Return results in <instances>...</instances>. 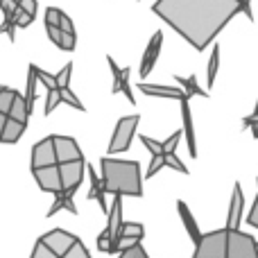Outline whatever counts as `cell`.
I'll list each match as a JSON object with an SVG mask.
<instances>
[{
  "label": "cell",
  "instance_id": "obj_2",
  "mask_svg": "<svg viewBox=\"0 0 258 258\" xmlns=\"http://www.w3.org/2000/svg\"><path fill=\"white\" fill-rule=\"evenodd\" d=\"M102 188L111 195H129L143 197V177L141 165L136 161H120V159H102Z\"/></svg>",
  "mask_w": 258,
  "mask_h": 258
},
{
  "label": "cell",
  "instance_id": "obj_1",
  "mask_svg": "<svg viewBox=\"0 0 258 258\" xmlns=\"http://www.w3.org/2000/svg\"><path fill=\"white\" fill-rule=\"evenodd\" d=\"M152 12L195 50L204 52L240 9L238 0H156Z\"/></svg>",
  "mask_w": 258,
  "mask_h": 258
},
{
  "label": "cell",
  "instance_id": "obj_33",
  "mask_svg": "<svg viewBox=\"0 0 258 258\" xmlns=\"http://www.w3.org/2000/svg\"><path fill=\"white\" fill-rule=\"evenodd\" d=\"M163 159H165V165H168V168L177 170V172L188 174V168L181 163V161H179V156H177V154H163Z\"/></svg>",
  "mask_w": 258,
  "mask_h": 258
},
{
  "label": "cell",
  "instance_id": "obj_46",
  "mask_svg": "<svg viewBox=\"0 0 258 258\" xmlns=\"http://www.w3.org/2000/svg\"><path fill=\"white\" fill-rule=\"evenodd\" d=\"M251 118H256L258 120V100H256V109H254V113H251Z\"/></svg>",
  "mask_w": 258,
  "mask_h": 258
},
{
  "label": "cell",
  "instance_id": "obj_28",
  "mask_svg": "<svg viewBox=\"0 0 258 258\" xmlns=\"http://www.w3.org/2000/svg\"><path fill=\"white\" fill-rule=\"evenodd\" d=\"M71 75H73V63H66V66L61 68V73H59V75H54V80H57V89H59V91L68 89V84H71Z\"/></svg>",
  "mask_w": 258,
  "mask_h": 258
},
{
  "label": "cell",
  "instance_id": "obj_15",
  "mask_svg": "<svg viewBox=\"0 0 258 258\" xmlns=\"http://www.w3.org/2000/svg\"><path fill=\"white\" fill-rule=\"evenodd\" d=\"M181 132H183V138L188 143V152L190 156H197V145H195V129H192V116H190V102L186 98L181 100Z\"/></svg>",
  "mask_w": 258,
  "mask_h": 258
},
{
  "label": "cell",
  "instance_id": "obj_40",
  "mask_svg": "<svg viewBox=\"0 0 258 258\" xmlns=\"http://www.w3.org/2000/svg\"><path fill=\"white\" fill-rule=\"evenodd\" d=\"M18 7H21L25 14H30L32 18L36 16V0H21V3H18Z\"/></svg>",
  "mask_w": 258,
  "mask_h": 258
},
{
  "label": "cell",
  "instance_id": "obj_31",
  "mask_svg": "<svg viewBox=\"0 0 258 258\" xmlns=\"http://www.w3.org/2000/svg\"><path fill=\"white\" fill-rule=\"evenodd\" d=\"M61 102L71 104L73 109H80V111H84V104L80 102V98H77V95L73 93L71 89H63V91H61Z\"/></svg>",
  "mask_w": 258,
  "mask_h": 258
},
{
  "label": "cell",
  "instance_id": "obj_18",
  "mask_svg": "<svg viewBox=\"0 0 258 258\" xmlns=\"http://www.w3.org/2000/svg\"><path fill=\"white\" fill-rule=\"evenodd\" d=\"M89 170V177H91V190H89V200H98V204H100V209L104 211V213H109V209H107V200H104V188H102V179L95 174V170L91 168H86Z\"/></svg>",
  "mask_w": 258,
  "mask_h": 258
},
{
  "label": "cell",
  "instance_id": "obj_22",
  "mask_svg": "<svg viewBox=\"0 0 258 258\" xmlns=\"http://www.w3.org/2000/svg\"><path fill=\"white\" fill-rule=\"evenodd\" d=\"M61 209L71 211V213H77L75 204H73V195H68V192H57V195H54V204L50 206L48 215H54V213H59V211H61Z\"/></svg>",
  "mask_w": 258,
  "mask_h": 258
},
{
  "label": "cell",
  "instance_id": "obj_6",
  "mask_svg": "<svg viewBox=\"0 0 258 258\" xmlns=\"http://www.w3.org/2000/svg\"><path fill=\"white\" fill-rule=\"evenodd\" d=\"M77 240H80V238L73 236V233H68V231H63V229H52V231L43 233V236L39 238V242H43V245L59 258L66 256L68 249H71Z\"/></svg>",
  "mask_w": 258,
  "mask_h": 258
},
{
  "label": "cell",
  "instance_id": "obj_9",
  "mask_svg": "<svg viewBox=\"0 0 258 258\" xmlns=\"http://www.w3.org/2000/svg\"><path fill=\"white\" fill-rule=\"evenodd\" d=\"M50 165H57V154H54L52 136H48L41 143H36L34 150H32V170L50 168Z\"/></svg>",
  "mask_w": 258,
  "mask_h": 258
},
{
  "label": "cell",
  "instance_id": "obj_17",
  "mask_svg": "<svg viewBox=\"0 0 258 258\" xmlns=\"http://www.w3.org/2000/svg\"><path fill=\"white\" fill-rule=\"evenodd\" d=\"M177 209H179L181 222H183V227H186V231H188V236H190V240H192V242H197V240L202 238V231H200V227H197L195 218H192L190 209L186 206V202H177Z\"/></svg>",
  "mask_w": 258,
  "mask_h": 258
},
{
  "label": "cell",
  "instance_id": "obj_20",
  "mask_svg": "<svg viewBox=\"0 0 258 258\" xmlns=\"http://www.w3.org/2000/svg\"><path fill=\"white\" fill-rule=\"evenodd\" d=\"M25 122H18V120H12V118H7V125L3 129V136H0V143H16L18 138L23 136V132H25Z\"/></svg>",
  "mask_w": 258,
  "mask_h": 258
},
{
  "label": "cell",
  "instance_id": "obj_41",
  "mask_svg": "<svg viewBox=\"0 0 258 258\" xmlns=\"http://www.w3.org/2000/svg\"><path fill=\"white\" fill-rule=\"evenodd\" d=\"M238 9H240V14H245L249 21H254V12H251V0H238Z\"/></svg>",
  "mask_w": 258,
  "mask_h": 258
},
{
  "label": "cell",
  "instance_id": "obj_47",
  "mask_svg": "<svg viewBox=\"0 0 258 258\" xmlns=\"http://www.w3.org/2000/svg\"><path fill=\"white\" fill-rule=\"evenodd\" d=\"M14 3H16V5H18V3H21V0H14Z\"/></svg>",
  "mask_w": 258,
  "mask_h": 258
},
{
  "label": "cell",
  "instance_id": "obj_35",
  "mask_svg": "<svg viewBox=\"0 0 258 258\" xmlns=\"http://www.w3.org/2000/svg\"><path fill=\"white\" fill-rule=\"evenodd\" d=\"M59 30H61L63 36H75V25H73V21L68 18V14H61V18H59Z\"/></svg>",
  "mask_w": 258,
  "mask_h": 258
},
{
  "label": "cell",
  "instance_id": "obj_26",
  "mask_svg": "<svg viewBox=\"0 0 258 258\" xmlns=\"http://www.w3.org/2000/svg\"><path fill=\"white\" fill-rule=\"evenodd\" d=\"M32 71H34L36 80H39L48 91H54V89H57V80H54V75H50V73L41 71V68H39V66H34V63H32Z\"/></svg>",
  "mask_w": 258,
  "mask_h": 258
},
{
  "label": "cell",
  "instance_id": "obj_38",
  "mask_svg": "<svg viewBox=\"0 0 258 258\" xmlns=\"http://www.w3.org/2000/svg\"><path fill=\"white\" fill-rule=\"evenodd\" d=\"M161 168H165V159L163 156H152V163H150V168H147V177H154Z\"/></svg>",
  "mask_w": 258,
  "mask_h": 258
},
{
  "label": "cell",
  "instance_id": "obj_3",
  "mask_svg": "<svg viewBox=\"0 0 258 258\" xmlns=\"http://www.w3.org/2000/svg\"><path fill=\"white\" fill-rule=\"evenodd\" d=\"M227 229H218L211 233H202V238L195 242L192 258H227Z\"/></svg>",
  "mask_w": 258,
  "mask_h": 258
},
{
  "label": "cell",
  "instance_id": "obj_4",
  "mask_svg": "<svg viewBox=\"0 0 258 258\" xmlns=\"http://www.w3.org/2000/svg\"><path fill=\"white\" fill-rule=\"evenodd\" d=\"M141 122V116H125L118 120L116 129H113L111 143H109V154H120V152H127L129 145H132V138L136 134V127Z\"/></svg>",
  "mask_w": 258,
  "mask_h": 258
},
{
  "label": "cell",
  "instance_id": "obj_43",
  "mask_svg": "<svg viewBox=\"0 0 258 258\" xmlns=\"http://www.w3.org/2000/svg\"><path fill=\"white\" fill-rule=\"evenodd\" d=\"M45 30H48V39L54 45H61V30L59 27H45Z\"/></svg>",
  "mask_w": 258,
  "mask_h": 258
},
{
  "label": "cell",
  "instance_id": "obj_21",
  "mask_svg": "<svg viewBox=\"0 0 258 258\" xmlns=\"http://www.w3.org/2000/svg\"><path fill=\"white\" fill-rule=\"evenodd\" d=\"M32 109L27 107L25 98H23L21 93H16V98H14V104H12V111H9V118L12 120H18V122H25L27 125V118H30Z\"/></svg>",
  "mask_w": 258,
  "mask_h": 258
},
{
  "label": "cell",
  "instance_id": "obj_23",
  "mask_svg": "<svg viewBox=\"0 0 258 258\" xmlns=\"http://www.w3.org/2000/svg\"><path fill=\"white\" fill-rule=\"evenodd\" d=\"M218 68H220V45H213L211 50V59H209V66H206V84L213 86L215 75H218Z\"/></svg>",
  "mask_w": 258,
  "mask_h": 258
},
{
  "label": "cell",
  "instance_id": "obj_45",
  "mask_svg": "<svg viewBox=\"0 0 258 258\" xmlns=\"http://www.w3.org/2000/svg\"><path fill=\"white\" fill-rule=\"evenodd\" d=\"M7 118H9V116L0 113V136H3V129H5V125H7Z\"/></svg>",
  "mask_w": 258,
  "mask_h": 258
},
{
  "label": "cell",
  "instance_id": "obj_42",
  "mask_svg": "<svg viewBox=\"0 0 258 258\" xmlns=\"http://www.w3.org/2000/svg\"><path fill=\"white\" fill-rule=\"evenodd\" d=\"M0 9L5 12V16H12V14L18 9V5L14 3V0H0Z\"/></svg>",
  "mask_w": 258,
  "mask_h": 258
},
{
  "label": "cell",
  "instance_id": "obj_30",
  "mask_svg": "<svg viewBox=\"0 0 258 258\" xmlns=\"http://www.w3.org/2000/svg\"><path fill=\"white\" fill-rule=\"evenodd\" d=\"M141 141H143V145L152 152V156H163V143L161 141H154V138H150V136H141Z\"/></svg>",
  "mask_w": 258,
  "mask_h": 258
},
{
  "label": "cell",
  "instance_id": "obj_10",
  "mask_svg": "<svg viewBox=\"0 0 258 258\" xmlns=\"http://www.w3.org/2000/svg\"><path fill=\"white\" fill-rule=\"evenodd\" d=\"M107 63H109V68H111V75H113V89H111V93L116 95V93H125V98L129 100V102H136L134 100V91H132V86H129V68H120L116 61H113V57H107Z\"/></svg>",
  "mask_w": 258,
  "mask_h": 258
},
{
  "label": "cell",
  "instance_id": "obj_19",
  "mask_svg": "<svg viewBox=\"0 0 258 258\" xmlns=\"http://www.w3.org/2000/svg\"><path fill=\"white\" fill-rule=\"evenodd\" d=\"M177 80V84H181L183 86V95H186V100L190 102V98L192 95H200V98H209V91H204L200 84H197V77L195 75H190V77H174Z\"/></svg>",
  "mask_w": 258,
  "mask_h": 258
},
{
  "label": "cell",
  "instance_id": "obj_12",
  "mask_svg": "<svg viewBox=\"0 0 258 258\" xmlns=\"http://www.w3.org/2000/svg\"><path fill=\"white\" fill-rule=\"evenodd\" d=\"M107 218H109V222H107V229H104V231H107L109 238H111V251H109V254H113L118 236H120V227H122V197L120 195H116V200H113Z\"/></svg>",
  "mask_w": 258,
  "mask_h": 258
},
{
  "label": "cell",
  "instance_id": "obj_27",
  "mask_svg": "<svg viewBox=\"0 0 258 258\" xmlns=\"http://www.w3.org/2000/svg\"><path fill=\"white\" fill-rule=\"evenodd\" d=\"M61 104V91L54 89V91H48V98H45V116L54 111V109Z\"/></svg>",
  "mask_w": 258,
  "mask_h": 258
},
{
  "label": "cell",
  "instance_id": "obj_11",
  "mask_svg": "<svg viewBox=\"0 0 258 258\" xmlns=\"http://www.w3.org/2000/svg\"><path fill=\"white\" fill-rule=\"evenodd\" d=\"M36 183H39L41 190L45 192H61V177H59V165H50V168H41V170H32Z\"/></svg>",
  "mask_w": 258,
  "mask_h": 258
},
{
  "label": "cell",
  "instance_id": "obj_7",
  "mask_svg": "<svg viewBox=\"0 0 258 258\" xmlns=\"http://www.w3.org/2000/svg\"><path fill=\"white\" fill-rule=\"evenodd\" d=\"M86 163L84 161H73V163L59 165V177H61V192L75 195V190L80 188V183L84 181Z\"/></svg>",
  "mask_w": 258,
  "mask_h": 258
},
{
  "label": "cell",
  "instance_id": "obj_5",
  "mask_svg": "<svg viewBox=\"0 0 258 258\" xmlns=\"http://www.w3.org/2000/svg\"><path fill=\"white\" fill-rule=\"evenodd\" d=\"M227 258H258V242L249 233L229 231L227 236Z\"/></svg>",
  "mask_w": 258,
  "mask_h": 258
},
{
  "label": "cell",
  "instance_id": "obj_37",
  "mask_svg": "<svg viewBox=\"0 0 258 258\" xmlns=\"http://www.w3.org/2000/svg\"><path fill=\"white\" fill-rule=\"evenodd\" d=\"M30 258H59V256H54L52 251H50L48 247L43 245V242L36 240V245H34V249H32V256Z\"/></svg>",
  "mask_w": 258,
  "mask_h": 258
},
{
  "label": "cell",
  "instance_id": "obj_8",
  "mask_svg": "<svg viewBox=\"0 0 258 258\" xmlns=\"http://www.w3.org/2000/svg\"><path fill=\"white\" fill-rule=\"evenodd\" d=\"M52 143H54V154H57V165L73 163V161H84L82 150H80V145H77L75 138L52 136Z\"/></svg>",
  "mask_w": 258,
  "mask_h": 258
},
{
  "label": "cell",
  "instance_id": "obj_39",
  "mask_svg": "<svg viewBox=\"0 0 258 258\" xmlns=\"http://www.w3.org/2000/svg\"><path fill=\"white\" fill-rule=\"evenodd\" d=\"M98 249H100V251H107V254L111 251V238H109L107 231H102V233L98 236Z\"/></svg>",
  "mask_w": 258,
  "mask_h": 258
},
{
  "label": "cell",
  "instance_id": "obj_13",
  "mask_svg": "<svg viewBox=\"0 0 258 258\" xmlns=\"http://www.w3.org/2000/svg\"><path fill=\"white\" fill-rule=\"evenodd\" d=\"M161 45H163V32H154V36L150 39L145 48V54H143V61H141V77H147L154 68L156 59H159V52H161Z\"/></svg>",
  "mask_w": 258,
  "mask_h": 258
},
{
  "label": "cell",
  "instance_id": "obj_29",
  "mask_svg": "<svg viewBox=\"0 0 258 258\" xmlns=\"http://www.w3.org/2000/svg\"><path fill=\"white\" fill-rule=\"evenodd\" d=\"M181 138H183V132H181V129H177V132H174L168 141H163V154H174V150H177V145H179V141H181Z\"/></svg>",
  "mask_w": 258,
  "mask_h": 258
},
{
  "label": "cell",
  "instance_id": "obj_32",
  "mask_svg": "<svg viewBox=\"0 0 258 258\" xmlns=\"http://www.w3.org/2000/svg\"><path fill=\"white\" fill-rule=\"evenodd\" d=\"M63 258H91V254H89V249L82 245V240H77L75 245L68 249V254L63 256Z\"/></svg>",
  "mask_w": 258,
  "mask_h": 258
},
{
  "label": "cell",
  "instance_id": "obj_14",
  "mask_svg": "<svg viewBox=\"0 0 258 258\" xmlns=\"http://www.w3.org/2000/svg\"><path fill=\"white\" fill-rule=\"evenodd\" d=\"M242 206H245V195H242L240 183H236V186H233V195H231V206H229L227 231H238V229H240Z\"/></svg>",
  "mask_w": 258,
  "mask_h": 258
},
{
  "label": "cell",
  "instance_id": "obj_16",
  "mask_svg": "<svg viewBox=\"0 0 258 258\" xmlns=\"http://www.w3.org/2000/svg\"><path fill=\"white\" fill-rule=\"evenodd\" d=\"M138 89L143 91L145 95H154V98H174L181 102L186 95H183L181 89H177V86H161V84H138Z\"/></svg>",
  "mask_w": 258,
  "mask_h": 258
},
{
  "label": "cell",
  "instance_id": "obj_25",
  "mask_svg": "<svg viewBox=\"0 0 258 258\" xmlns=\"http://www.w3.org/2000/svg\"><path fill=\"white\" fill-rule=\"evenodd\" d=\"M14 98H16V91H14V89H7V86H3V89H0V113L9 116L12 104H14Z\"/></svg>",
  "mask_w": 258,
  "mask_h": 258
},
{
  "label": "cell",
  "instance_id": "obj_34",
  "mask_svg": "<svg viewBox=\"0 0 258 258\" xmlns=\"http://www.w3.org/2000/svg\"><path fill=\"white\" fill-rule=\"evenodd\" d=\"M61 9L57 7H50L48 12H45V27H59V18H61Z\"/></svg>",
  "mask_w": 258,
  "mask_h": 258
},
{
  "label": "cell",
  "instance_id": "obj_24",
  "mask_svg": "<svg viewBox=\"0 0 258 258\" xmlns=\"http://www.w3.org/2000/svg\"><path fill=\"white\" fill-rule=\"evenodd\" d=\"M143 236H145V229H143V224H138V222H122L120 236H118V238H134V240L141 242Z\"/></svg>",
  "mask_w": 258,
  "mask_h": 258
},
{
  "label": "cell",
  "instance_id": "obj_44",
  "mask_svg": "<svg viewBox=\"0 0 258 258\" xmlns=\"http://www.w3.org/2000/svg\"><path fill=\"white\" fill-rule=\"evenodd\" d=\"M247 222H249L251 227H256V229H258V197H256L254 206H251V213H249V218H247Z\"/></svg>",
  "mask_w": 258,
  "mask_h": 258
},
{
  "label": "cell",
  "instance_id": "obj_36",
  "mask_svg": "<svg viewBox=\"0 0 258 258\" xmlns=\"http://www.w3.org/2000/svg\"><path fill=\"white\" fill-rule=\"evenodd\" d=\"M120 258H150V256H147V251L143 249V245L138 242V245H134L132 249L120 251Z\"/></svg>",
  "mask_w": 258,
  "mask_h": 258
}]
</instances>
